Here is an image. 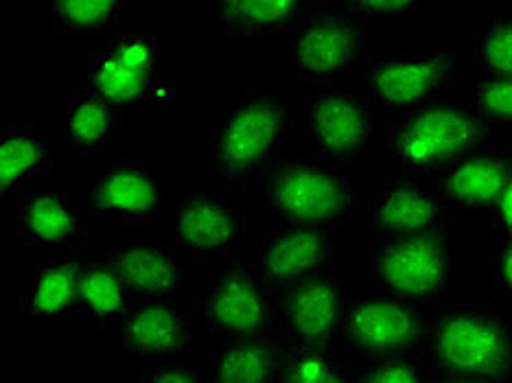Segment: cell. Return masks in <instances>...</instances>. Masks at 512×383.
Instances as JSON below:
<instances>
[{
  "mask_svg": "<svg viewBox=\"0 0 512 383\" xmlns=\"http://www.w3.org/2000/svg\"><path fill=\"white\" fill-rule=\"evenodd\" d=\"M480 138V123L473 114L449 101H432L392 119L386 143L403 167L429 173L445 171L471 156Z\"/></svg>",
  "mask_w": 512,
  "mask_h": 383,
  "instance_id": "cell-1",
  "label": "cell"
},
{
  "mask_svg": "<svg viewBox=\"0 0 512 383\" xmlns=\"http://www.w3.org/2000/svg\"><path fill=\"white\" fill-rule=\"evenodd\" d=\"M432 357L453 379L499 383L512 373V340L506 324L488 311L458 307L438 320Z\"/></svg>",
  "mask_w": 512,
  "mask_h": 383,
  "instance_id": "cell-2",
  "label": "cell"
},
{
  "mask_svg": "<svg viewBox=\"0 0 512 383\" xmlns=\"http://www.w3.org/2000/svg\"><path fill=\"white\" fill-rule=\"evenodd\" d=\"M292 123L287 99L252 92L232 108L215 132V162L221 176L243 178L272 160Z\"/></svg>",
  "mask_w": 512,
  "mask_h": 383,
  "instance_id": "cell-3",
  "label": "cell"
},
{
  "mask_svg": "<svg viewBox=\"0 0 512 383\" xmlns=\"http://www.w3.org/2000/svg\"><path fill=\"white\" fill-rule=\"evenodd\" d=\"M370 268L390 296L407 303H434L451 276L445 232L381 239L372 250Z\"/></svg>",
  "mask_w": 512,
  "mask_h": 383,
  "instance_id": "cell-4",
  "label": "cell"
},
{
  "mask_svg": "<svg viewBox=\"0 0 512 383\" xmlns=\"http://www.w3.org/2000/svg\"><path fill=\"white\" fill-rule=\"evenodd\" d=\"M270 211L287 226L340 222L353 204V187L340 173L309 162H285L265 180Z\"/></svg>",
  "mask_w": 512,
  "mask_h": 383,
  "instance_id": "cell-5",
  "label": "cell"
},
{
  "mask_svg": "<svg viewBox=\"0 0 512 383\" xmlns=\"http://www.w3.org/2000/svg\"><path fill=\"white\" fill-rule=\"evenodd\" d=\"M458 68L451 49L379 55L366 68L368 97L390 110H414L432 103Z\"/></svg>",
  "mask_w": 512,
  "mask_h": 383,
  "instance_id": "cell-6",
  "label": "cell"
},
{
  "mask_svg": "<svg viewBox=\"0 0 512 383\" xmlns=\"http://www.w3.org/2000/svg\"><path fill=\"white\" fill-rule=\"evenodd\" d=\"M156 66V36H116L90 57L86 88L112 106H136L147 99L154 86Z\"/></svg>",
  "mask_w": 512,
  "mask_h": 383,
  "instance_id": "cell-7",
  "label": "cell"
},
{
  "mask_svg": "<svg viewBox=\"0 0 512 383\" xmlns=\"http://www.w3.org/2000/svg\"><path fill=\"white\" fill-rule=\"evenodd\" d=\"M265 278L252 265H230L219 272L202 303L206 324L230 338H256L272 322Z\"/></svg>",
  "mask_w": 512,
  "mask_h": 383,
  "instance_id": "cell-8",
  "label": "cell"
},
{
  "mask_svg": "<svg viewBox=\"0 0 512 383\" xmlns=\"http://www.w3.org/2000/svg\"><path fill=\"white\" fill-rule=\"evenodd\" d=\"M359 51H362V31L355 18L340 14L300 18L289 40V55L298 75L313 84L340 77Z\"/></svg>",
  "mask_w": 512,
  "mask_h": 383,
  "instance_id": "cell-9",
  "label": "cell"
},
{
  "mask_svg": "<svg viewBox=\"0 0 512 383\" xmlns=\"http://www.w3.org/2000/svg\"><path fill=\"white\" fill-rule=\"evenodd\" d=\"M342 331L357 353L388 357L412 346L425 331L423 316L397 296L357 300L344 311Z\"/></svg>",
  "mask_w": 512,
  "mask_h": 383,
  "instance_id": "cell-10",
  "label": "cell"
},
{
  "mask_svg": "<svg viewBox=\"0 0 512 383\" xmlns=\"http://www.w3.org/2000/svg\"><path fill=\"white\" fill-rule=\"evenodd\" d=\"M305 125L320 156L346 160L364 152L375 119L366 103L351 92L322 88L305 103Z\"/></svg>",
  "mask_w": 512,
  "mask_h": 383,
  "instance_id": "cell-11",
  "label": "cell"
},
{
  "mask_svg": "<svg viewBox=\"0 0 512 383\" xmlns=\"http://www.w3.org/2000/svg\"><path fill=\"white\" fill-rule=\"evenodd\" d=\"M342 292L329 274L289 285L283 298L285 331L302 351L329 353L342 327Z\"/></svg>",
  "mask_w": 512,
  "mask_h": 383,
  "instance_id": "cell-12",
  "label": "cell"
},
{
  "mask_svg": "<svg viewBox=\"0 0 512 383\" xmlns=\"http://www.w3.org/2000/svg\"><path fill=\"white\" fill-rule=\"evenodd\" d=\"M243 226L246 219L224 195L197 193L178 208L176 241L197 261H217L239 246Z\"/></svg>",
  "mask_w": 512,
  "mask_h": 383,
  "instance_id": "cell-13",
  "label": "cell"
},
{
  "mask_svg": "<svg viewBox=\"0 0 512 383\" xmlns=\"http://www.w3.org/2000/svg\"><path fill=\"white\" fill-rule=\"evenodd\" d=\"M162 191L156 173L143 162L121 160L101 171L88 191V206L97 215H116L125 224H149L160 213Z\"/></svg>",
  "mask_w": 512,
  "mask_h": 383,
  "instance_id": "cell-14",
  "label": "cell"
},
{
  "mask_svg": "<svg viewBox=\"0 0 512 383\" xmlns=\"http://www.w3.org/2000/svg\"><path fill=\"white\" fill-rule=\"evenodd\" d=\"M123 342L134 357L147 362H169L191 340L189 316L171 300H147L121 318Z\"/></svg>",
  "mask_w": 512,
  "mask_h": 383,
  "instance_id": "cell-15",
  "label": "cell"
},
{
  "mask_svg": "<svg viewBox=\"0 0 512 383\" xmlns=\"http://www.w3.org/2000/svg\"><path fill=\"white\" fill-rule=\"evenodd\" d=\"M333 252L327 226H285L265 241L261 276L274 285H294L320 274Z\"/></svg>",
  "mask_w": 512,
  "mask_h": 383,
  "instance_id": "cell-16",
  "label": "cell"
},
{
  "mask_svg": "<svg viewBox=\"0 0 512 383\" xmlns=\"http://www.w3.org/2000/svg\"><path fill=\"white\" fill-rule=\"evenodd\" d=\"M370 226L386 237L442 232V202L410 180H397L370 202Z\"/></svg>",
  "mask_w": 512,
  "mask_h": 383,
  "instance_id": "cell-17",
  "label": "cell"
},
{
  "mask_svg": "<svg viewBox=\"0 0 512 383\" xmlns=\"http://www.w3.org/2000/svg\"><path fill=\"white\" fill-rule=\"evenodd\" d=\"M121 278L125 292L134 300H162L180 292L182 270L169 248L127 246L108 261Z\"/></svg>",
  "mask_w": 512,
  "mask_h": 383,
  "instance_id": "cell-18",
  "label": "cell"
},
{
  "mask_svg": "<svg viewBox=\"0 0 512 383\" xmlns=\"http://www.w3.org/2000/svg\"><path fill=\"white\" fill-rule=\"evenodd\" d=\"M512 173V160L495 154H471L442 171L440 195L467 211L493 208Z\"/></svg>",
  "mask_w": 512,
  "mask_h": 383,
  "instance_id": "cell-19",
  "label": "cell"
},
{
  "mask_svg": "<svg viewBox=\"0 0 512 383\" xmlns=\"http://www.w3.org/2000/svg\"><path fill=\"white\" fill-rule=\"evenodd\" d=\"M16 226L20 239L42 246H71L86 232L68 197L55 191H33L18 197Z\"/></svg>",
  "mask_w": 512,
  "mask_h": 383,
  "instance_id": "cell-20",
  "label": "cell"
},
{
  "mask_svg": "<svg viewBox=\"0 0 512 383\" xmlns=\"http://www.w3.org/2000/svg\"><path fill=\"white\" fill-rule=\"evenodd\" d=\"M302 5L296 0H226L213 9V29L230 40H259L292 31Z\"/></svg>",
  "mask_w": 512,
  "mask_h": 383,
  "instance_id": "cell-21",
  "label": "cell"
},
{
  "mask_svg": "<svg viewBox=\"0 0 512 383\" xmlns=\"http://www.w3.org/2000/svg\"><path fill=\"white\" fill-rule=\"evenodd\" d=\"M278 346L259 338H230L213 355L211 383H272L285 366Z\"/></svg>",
  "mask_w": 512,
  "mask_h": 383,
  "instance_id": "cell-22",
  "label": "cell"
},
{
  "mask_svg": "<svg viewBox=\"0 0 512 383\" xmlns=\"http://www.w3.org/2000/svg\"><path fill=\"white\" fill-rule=\"evenodd\" d=\"M121 114L110 101L90 88H81L71 99L66 121V138L75 154L90 156L101 152L119 132Z\"/></svg>",
  "mask_w": 512,
  "mask_h": 383,
  "instance_id": "cell-23",
  "label": "cell"
},
{
  "mask_svg": "<svg viewBox=\"0 0 512 383\" xmlns=\"http://www.w3.org/2000/svg\"><path fill=\"white\" fill-rule=\"evenodd\" d=\"M51 152L29 123L11 125L0 134V191L14 193L22 182L49 169Z\"/></svg>",
  "mask_w": 512,
  "mask_h": 383,
  "instance_id": "cell-24",
  "label": "cell"
},
{
  "mask_svg": "<svg viewBox=\"0 0 512 383\" xmlns=\"http://www.w3.org/2000/svg\"><path fill=\"white\" fill-rule=\"evenodd\" d=\"M81 268L84 265L77 261L44 265L42 270H38L31 294L20 309L27 316H53V313L79 309Z\"/></svg>",
  "mask_w": 512,
  "mask_h": 383,
  "instance_id": "cell-25",
  "label": "cell"
},
{
  "mask_svg": "<svg viewBox=\"0 0 512 383\" xmlns=\"http://www.w3.org/2000/svg\"><path fill=\"white\" fill-rule=\"evenodd\" d=\"M79 311L92 320L123 318L130 311V296L108 261H92L81 268Z\"/></svg>",
  "mask_w": 512,
  "mask_h": 383,
  "instance_id": "cell-26",
  "label": "cell"
},
{
  "mask_svg": "<svg viewBox=\"0 0 512 383\" xmlns=\"http://www.w3.org/2000/svg\"><path fill=\"white\" fill-rule=\"evenodd\" d=\"M121 0H60L53 5V27L64 36L110 29L121 18Z\"/></svg>",
  "mask_w": 512,
  "mask_h": 383,
  "instance_id": "cell-27",
  "label": "cell"
},
{
  "mask_svg": "<svg viewBox=\"0 0 512 383\" xmlns=\"http://www.w3.org/2000/svg\"><path fill=\"white\" fill-rule=\"evenodd\" d=\"M475 68L480 77H512V18H499L482 31Z\"/></svg>",
  "mask_w": 512,
  "mask_h": 383,
  "instance_id": "cell-28",
  "label": "cell"
},
{
  "mask_svg": "<svg viewBox=\"0 0 512 383\" xmlns=\"http://www.w3.org/2000/svg\"><path fill=\"white\" fill-rule=\"evenodd\" d=\"M285 383H351L344 370L337 366L329 353L300 351L287 359Z\"/></svg>",
  "mask_w": 512,
  "mask_h": 383,
  "instance_id": "cell-29",
  "label": "cell"
},
{
  "mask_svg": "<svg viewBox=\"0 0 512 383\" xmlns=\"http://www.w3.org/2000/svg\"><path fill=\"white\" fill-rule=\"evenodd\" d=\"M473 103L482 119L512 125V77H480Z\"/></svg>",
  "mask_w": 512,
  "mask_h": 383,
  "instance_id": "cell-30",
  "label": "cell"
},
{
  "mask_svg": "<svg viewBox=\"0 0 512 383\" xmlns=\"http://www.w3.org/2000/svg\"><path fill=\"white\" fill-rule=\"evenodd\" d=\"M362 383H425L421 364L416 359H386V362L370 368Z\"/></svg>",
  "mask_w": 512,
  "mask_h": 383,
  "instance_id": "cell-31",
  "label": "cell"
},
{
  "mask_svg": "<svg viewBox=\"0 0 512 383\" xmlns=\"http://www.w3.org/2000/svg\"><path fill=\"white\" fill-rule=\"evenodd\" d=\"M346 7L351 18H397L414 14L421 5L414 0H355Z\"/></svg>",
  "mask_w": 512,
  "mask_h": 383,
  "instance_id": "cell-32",
  "label": "cell"
},
{
  "mask_svg": "<svg viewBox=\"0 0 512 383\" xmlns=\"http://www.w3.org/2000/svg\"><path fill=\"white\" fill-rule=\"evenodd\" d=\"M145 383H211L200 370H195L180 362H158L154 368L149 370Z\"/></svg>",
  "mask_w": 512,
  "mask_h": 383,
  "instance_id": "cell-33",
  "label": "cell"
},
{
  "mask_svg": "<svg viewBox=\"0 0 512 383\" xmlns=\"http://www.w3.org/2000/svg\"><path fill=\"white\" fill-rule=\"evenodd\" d=\"M493 281L504 294L512 296V239L506 241L493 257Z\"/></svg>",
  "mask_w": 512,
  "mask_h": 383,
  "instance_id": "cell-34",
  "label": "cell"
},
{
  "mask_svg": "<svg viewBox=\"0 0 512 383\" xmlns=\"http://www.w3.org/2000/svg\"><path fill=\"white\" fill-rule=\"evenodd\" d=\"M491 211H493V222L512 239V173L506 182V187L502 189V193H499V197L495 200Z\"/></svg>",
  "mask_w": 512,
  "mask_h": 383,
  "instance_id": "cell-35",
  "label": "cell"
},
{
  "mask_svg": "<svg viewBox=\"0 0 512 383\" xmlns=\"http://www.w3.org/2000/svg\"><path fill=\"white\" fill-rule=\"evenodd\" d=\"M445 383H480V381H464V379H449Z\"/></svg>",
  "mask_w": 512,
  "mask_h": 383,
  "instance_id": "cell-36",
  "label": "cell"
}]
</instances>
